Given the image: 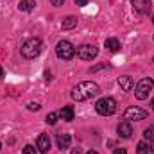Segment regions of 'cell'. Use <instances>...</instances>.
I'll use <instances>...</instances> for the list:
<instances>
[{
    "mask_svg": "<svg viewBox=\"0 0 154 154\" xmlns=\"http://www.w3.org/2000/svg\"><path fill=\"white\" fill-rule=\"evenodd\" d=\"M100 93V88L97 82L93 81H82L79 82L75 88L72 90V99L77 100V102H82V100H88L91 97H97Z\"/></svg>",
    "mask_w": 154,
    "mask_h": 154,
    "instance_id": "obj_1",
    "label": "cell"
},
{
    "mask_svg": "<svg viewBox=\"0 0 154 154\" xmlns=\"http://www.w3.org/2000/svg\"><path fill=\"white\" fill-rule=\"evenodd\" d=\"M20 52H22V56L27 57V59H34V57H38L39 52H41V39L29 38L23 45H22Z\"/></svg>",
    "mask_w": 154,
    "mask_h": 154,
    "instance_id": "obj_2",
    "label": "cell"
},
{
    "mask_svg": "<svg viewBox=\"0 0 154 154\" xmlns=\"http://www.w3.org/2000/svg\"><path fill=\"white\" fill-rule=\"evenodd\" d=\"M95 109H97V113H99V115L111 116L116 111V100L113 99V97H102V99H99V100H97Z\"/></svg>",
    "mask_w": 154,
    "mask_h": 154,
    "instance_id": "obj_3",
    "label": "cell"
},
{
    "mask_svg": "<svg viewBox=\"0 0 154 154\" xmlns=\"http://www.w3.org/2000/svg\"><path fill=\"white\" fill-rule=\"evenodd\" d=\"M56 54H57L59 59H63V61H70V59L75 56V47H74L70 41L63 39V41L57 43V47H56Z\"/></svg>",
    "mask_w": 154,
    "mask_h": 154,
    "instance_id": "obj_4",
    "label": "cell"
},
{
    "mask_svg": "<svg viewBox=\"0 0 154 154\" xmlns=\"http://www.w3.org/2000/svg\"><path fill=\"white\" fill-rule=\"evenodd\" d=\"M154 88V81L151 77H145V79H142L138 84H136V88H134V95H136V99L138 100H145L147 97H149V91Z\"/></svg>",
    "mask_w": 154,
    "mask_h": 154,
    "instance_id": "obj_5",
    "label": "cell"
},
{
    "mask_svg": "<svg viewBox=\"0 0 154 154\" xmlns=\"http://www.w3.org/2000/svg\"><path fill=\"white\" fill-rule=\"evenodd\" d=\"M75 54L81 59H84V61H91V59L99 54V48H97L95 45H81L75 50Z\"/></svg>",
    "mask_w": 154,
    "mask_h": 154,
    "instance_id": "obj_6",
    "label": "cell"
},
{
    "mask_svg": "<svg viewBox=\"0 0 154 154\" xmlns=\"http://www.w3.org/2000/svg\"><path fill=\"white\" fill-rule=\"evenodd\" d=\"M124 118L125 120H134V122H138V120H145L147 118V111L145 109H142V108H136V106H131V108H127L125 109V113H124Z\"/></svg>",
    "mask_w": 154,
    "mask_h": 154,
    "instance_id": "obj_7",
    "label": "cell"
},
{
    "mask_svg": "<svg viewBox=\"0 0 154 154\" xmlns=\"http://www.w3.org/2000/svg\"><path fill=\"white\" fill-rule=\"evenodd\" d=\"M131 5L138 14H147L151 11V0H131Z\"/></svg>",
    "mask_w": 154,
    "mask_h": 154,
    "instance_id": "obj_8",
    "label": "cell"
},
{
    "mask_svg": "<svg viewBox=\"0 0 154 154\" xmlns=\"http://www.w3.org/2000/svg\"><path fill=\"white\" fill-rule=\"evenodd\" d=\"M36 149L39 152H48L50 151V138L48 134H39L36 140Z\"/></svg>",
    "mask_w": 154,
    "mask_h": 154,
    "instance_id": "obj_9",
    "label": "cell"
},
{
    "mask_svg": "<svg viewBox=\"0 0 154 154\" xmlns=\"http://www.w3.org/2000/svg\"><path fill=\"white\" fill-rule=\"evenodd\" d=\"M118 134L122 136V138H131V134H133V125H131V122L129 120H124V122H120L118 124Z\"/></svg>",
    "mask_w": 154,
    "mask_h": 154,
    "instance_id": "obj_10",
    "label": "cell"
},
{
    "mask_svg": "<svg viewBox=\"0 0 154 154\" xmlns=\"http://www.w3.org/2000/svg\"><path fill=\"white\" fill-rule=\"evenodd\" d=\"M118 84H120V88H122L124 91H131V90H134V81H133V77H129V75L118 77Z\"/></svg>",
    "mask_w": 154,
    "mask_h": 154,
    "instance_id": "obj_11",
    "label": "cell"
},
{
    "mask_svg": "<svg viewBox=\"0 0 154 154\" xmlns=\"http://www.w3.org/2000/svg\"><path fill=\"white\" fill-rule=\"evenodd\" d=\"M70 142H72V136L70 134H66V133L57 134V147L59 149H68L70 147Z\"/></svg>",
    "mask_w": 154,
    "mask_h": 154,
    "instance_id": "obj_12",
    "label": "cell"
},
{
    "mask_svg": "<svg viewBox=\"0 0 154 154\" xmlns=\"http://www.w3.org/2000/svg\"><path fill=\"white\" fill-rule=\"evenodd\" d=\"M104 47H106L109 52H118L122 45H120V41H118L116 38H108L106 41H104Z\"/></svg>",
    "mask_w": 154,
    "mask_h": 154,
    "instance_id": "obj_13",
    "label": "cell"
},
{
    "mask_svg": "<svg viewBox=\"0 0 154 154\" xmlns=\"http://www.w3.org/2000/svg\"><path fill=\"white\" fill-rule=\"evenodd\" d=\"M59 116H61L65 122L74 120V108H72V106H63V108H61V111H59Z\"/></svg>",
    "mask_w": 154,
    "mask_h": 154,
    "instance_id": "obj_14",
    "label": "cell"
},
{
    "mask_svg": "<svg viewBox=\"0 0 154 154\" xmlns=\"http://www.w3.org/2000/svg\"><path fill=\"white\" fill-rule=\"evenodd\" d=\"M77 27V18L75 16H66L65 20H63V23H61V29L63 31H70V29H74Z\"/></svg>",
    "mask_w": 154,
    "mask_h": 154,
    "instance_id": "obj_15",
    "label": "cell"
},
{
    "mask_svg": "<svg viewBox=\"0 0 154 154\" xmlns=\"http://www.w3.org/2000/svg\"><path fill=\"white\" fill-rule=\"evenodd\" d=\"M34 5H36V2H34V0H20L18 9H20V11H32V9H34Z\"/></svg>",
    "mask_w": 154,
    "mask_h": 154,
    "instance_id": "obj_16",
    "label": "cell"
},
{
    "mask_svg": "<svg viewBox=\"0 0 154 154\" xmlns=\"http://www.w3.org/2000/svg\"><path fill=\"white\" fill-rule=\"evenodd\" d=\"M136 151H138V154H149V145L145 142H140L138 147H136Z\"/></svg>",
    "mask_w": 154,
    "mask_h": 154,
    "instance_id": "obj_17",
    "label": "cell"
},
{
    "mask_svg": "<svg viewBox=\"0 0 154 154\" xmlns=\"http://www.w3.org/2000/svg\"><path fill=\"white\" fill-rule=\"evenodd\" d=\"M143 136H145L147 140H154V125H151V127H147V129L143 131Z\"/></svg>",
    "mask_w": 154,
    "mask_h": 154,
    "instance_id": "obj_18",
    "label": "cell"
},
{
    "mask_svg": "<svg viewBox=\"0 0 154 154\" xmlns=\"http://www.w3.org/2000/svg\"><path fill=\"white\" fill-rule=\"evenodd\" d=\"M56 122H57V113H48V115H47V124L54 125Z\"/></svg>",
    "mask_w": 154,
    "mask_h": 154,
    "instance_id": "obj_19",
    "label": "cell"
},
{
    "mask_svg": "<svg viewBox=\"0 0 154 154\" xmlns=\"http://www.w3.org/2000/svg\"><path fill=\"white\" fill-rule=\"evenodd\" d=\"M23 154H36V149L32 145H25L23 147Z\"/></svg>",
    "mask_w": 154,
    "mask_h": 154,
    "instance_id": "obj_20",
    "label": "cell"
},
{
    "mask_svg": "<svg viewBox=\"0 0 154 154\" xmlns=\"http://www.w3.org/2000/svg\"><path fill=\"white\" fill-rule=\"evenodd\" d=\"M29 109H31V111H38V109H39V104H36V102H31V104H29Z\"/></svg>",
    "mask_w": 154,
    "mask_h": 154,
    "instance_id": "obj_21",
    "label": "cell"
},
{
    "mask_svg": "<svg viewBox=\"0 0 154 154\" xmlns=\"http://www.w3.org/2000/svg\"><path fill=\"white\" fill-rule=\"evenodd\" d=\"M50 2H52V5H56V7H57V5H63V2H65V0H50Z\"/></svg>",
    "mask_w": 154,
    "mask_h": 154,
    "instance_id": "obj_22",
    "label": "cell"
},
{
    "mask_svg": "<svg viewBox=\"0 0 154 154\" xmlns=\"http://www.w3.org/2000/svg\"><path fill=\"white\" fill-rule=\"evenodd\" d=\"M74 2H75L77 5H81V7H82V5H86V4H88V0H74Z\"/></svg>",
    "mask_w": 154,
    "mask_h": 154,
    "instance_id": "obj_23",
    "label": "cell"
},
{
    "mask_svg": "<svg viewBox=\"0 0 154 154\" xmlns=\"http://www.w3.org/2000/svg\"><path fill=\"white\" fill-rule=\"evenodd\" d=\"M115 154H127L125 149H115Z\"/></svg>",
    "mask_w": 154,
    "mask_h": 154,
    "instance_id": "obj_24",
    "label": "cell"
},
{
    "mask_svg": "<svg viewBox=\"0 0 154 154\" xmlns=\"http://www.w3.org/2000/svg\"><path fill=\"white\" fill-rule=\"evenodd\" d=\"M149 151H152L154 152V140H151V147H149Z\"/></svg>",
    "mask_w": 154,
    "mask_h": 154,
    "instance_id": "obj_25",
    "label": "cell"
},
{
    "mask_svg": "<svg viewBox=\"0 0 154 154\" xmlns=\"http://www.w3.org/2000/svg\"><path fill=\"white\" fill-rule=\"evenodd\" d=\"M72 154H81V149H74V151H72Z\"/></svg>",
    "mask_w": 154,
    "mask_h": 154,
    "instance_id": "obj_26",
    "label": "cell"
},
{
    "mask_svg": "<svg viewBox=\"0 0 154 154\" xmlns=\"http://www.w3.org/2000/svg\"><path fill=\"white\" fill-rule=\"evenodd\" d=\"M2 77H4V68L0 66V79H2Z\"/></svg>",
    "mask_w": 154,
    "mask_h": 154,
    "instance_id": "obj_27",
    "label": "cell"
},
{
    "mask_svg": "<svg viewBox=\"0 0 154 154\" xmlns=\"http://www.w3.org/2000/svg\"><path fill=\"white\" fill-rule=\"evenodd\" d=\"M86 154H99V152H95V151H88Z\"/></svg>",
    "mask_w": 154,
    "mask_h": 154,
    "instance_id": "obj_28",
    "label": "cell"
},
{
    "mask_svg": "<svg viewBox=\"0 0 154 154\" xmlns=\"http://www.w3.org/2000/svg\"><path fill=\"white\" fill-rule=\"evenodd\" d=\"M151 106H152V109H154V99H152V100H151Z\"/></svg>",
    "mask_w": 154,
    "mask_h": 154,
    "instance_id": "obj_29",
    "label": "cell"
},
{
    "mask_svg": "<svg viewBox=\"0 0 154 154\" xmlns=\"http://www.w3.org/2000/svg\"><path fill=\"white\" fill-rule=\"evenodd\" d=\"M152 22H154V16H152Z\"/></svg>",
    "mask_w": 154,
    "mask_h": 154,
    "instance_id": "obj_30",
    "label": "cell"
},
{
    "mask_svg": "<svg viewBox=\"0 0 154 154\" xmlns=\"http://www.w3.org/2000/svg\"><path fill=\"white\" fill-rule=\"evenodd\" d=\"M0 147H2V143H0Z\"/></svg>",
    "mask_w": 154,
    "mask_h": 154,
    "instance_id": "obj_31",
    "label": "cell"
},
{
    "mask_svg": "<svg viewBox=\"0 0 154 154\" xmlns=\"http://www.w3.org/2000/svg\"><path fill=\"white\" fill-rule=\"evenodd\" d=\"M152 61H154V59H152Z\"/></svg>",
    "mask_w": 154,
    "mask_h": 154,
    "instance_id": "obj_32",
    "label": "cell"
}]
</instances>
